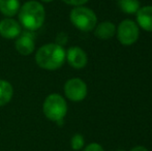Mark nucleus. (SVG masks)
I'll return each instance as SVG.
<instances>
[{
	"label": "nucleus",
	"instance_id": "1",
	"mask_svg": "<svg viewBox=\"0 0 152 151\" xmlns=\"http://www.w3.org/2000/svg\"><path fill=\"white\" fill-rule=\"evenodd\" d=\"M66 52L59 44H48L40 47L35 54V61L39 67L47 71H56L63 65Z\"/></svg>",
	"mask_w": 152,
	"mask_h": 151
},
{
	"label": "nucleus",
	"instance_id": "2",
	"mask_svg": "<svg viewBox=\"0 0 152 151\" xmlns=\"http://www.w3.org/2000/svg\"><path fill=\"white\" fill-rule=\"evenodd\" d=\"M18 14L20 24L30 31L39 29L46 18V12L42 4L34 0H29L23 4Z\"/></svg>",
	"mask_w": 152,
	"mask_h": 151
},
{
	"label": "nucleus",
	"instance_id": "3",
	"mask_svg": "<svg viewBox=\"0 0 152 151\" xmlns=\"http://www.w3.org/2000/svg\"><path fill=\"white\" fill-rule=\"evenodd\" d=\"M44 114L49 120L55 122H61L67 112L66 101L60 94L53 93L47 96L42 105Z\"/></svg>",
	"mask_w": 152,
	"mask_h": 151
},
{
	"label": "nucleus",
	"instance_id": "4",
	"mask_svg": "<svg viewBox=\"0 0 152 151\" xmlns=\"http://www.w3.org/2000/svg\"><path fill=\"white\" fill-rule=\"evenodd\" d=\"M69 17L75 27L85 32L93 30L97 23V18L93 10L84 6H76L70 12Z\"/></svg>",
	"mask_w": 152,
	"mask_h": 151
},
{
	"label": "nucleus",
	"instance_id": "5",
	"mask_svg": "<svg viewBox=\"0 0 152 151\" xmlns=\"http://www.w3.org/2000/svg\"><path fill=\"white\" fill-rule=\"evenodd\" d=\"M117 38L124 46H132L139 38V27L134 21L124 20L116 29Z\"/></svg>",
	"mask_w": 152,
	"mask_h": 151
},
{
	"label": "nucleus",
	"instance_id": "6",
	"mask_svg": "<svg viewBox=\"0 0 152 151\" xmlns=\"http://www.w3.org/2000/svg\"><path fill=\"white\" fill-rule=\"evenodd\" d=\"M64 93L69 101H81L87 95V86L84 81L81 79H70L64 85Z\"/></svg>",
	"mask_w": 152,
	"mask_h": 151
},
{
	"label": "nucleus",
	"instance_id": "7",
	"mask_svg": "<svg viewBox=\"0 0 152 151\" xmlns=\"http://www.w3.org/2000/svg\"><path fill=\"white\" fill-rule=\"evenodd\" d=\"M66 60L74 69H81L87 64V55L84 50L79 47H72L66 52Z\"/></svg>",
	"mask_w": 152,
	"mask_h": 151
},
{
	"label": "nucleus",
	"instance_id": "8",
	"mask_svg": "<svg viewBox=\"0 0 152 151\" xmlns=\"http://www.w3.org/2000/svg\"><path fill=\"white\" fill-rule=\"evenodd\" d=\"M21 34V24L12 18H5L0 21V35L12 39Z\"/></svg>",
	"mask_w": 152,
	"mask_h": 151
},
{
	"label": "nucleus",
	"instance_id": "9",
	"mask_svg": "<svg viewBox=\"0 0 152 151\" xmlns=\"http://www.w3.org/2000/svg\"><path fill=\"white\" fill-rule=\"evenodd\" d=\"M15 46L20 54L30 55L35 48L33 34L30 32H24L23 34H20L17 37Z\"/></svg>",
	"mask_w": 152,
	"mask_h": 151
},
{
	"label": "nucleus",
	"instance_id": "10",
	"mask_svg": "<svg viewBox=\"0 0 152 151\" xmlns=\"http://www.w3.org/2000/svg\"><path fill=\"white\" fill-rule=\"evenodd\" d=\"M137 21L141 28L152 32V6L140 7V9L137 12Z\"/></svg>",
	"mask_w": 152,
	"mask_h": 151
},
{
	"label": "nucleus",
	"instance_id": "11",
	"mask_svg": "<svg viewBox=\"0 0 152 151\" xmlns=\"http://www.w3.org/2000/svg\"><path fill=\"white\" fill-rule=\"evenodd\" d=\"M116 33V27L111 22H102L95 26L94 35L100 39H110Z\"/></svg>",
	"mask_w": 152,
	"mask_h": 151
},
{
	"label": "nucleus",
	"instance_id": "12",
	"mask_svg": "<svg viewBox=\"0 0 152 151\" xmlns=\"http://www.w3.org/2000/svg\"><path fill=\"white\" fill-rule=\"evenodd\" d=\"M20 10L19 0H0V12L7 18L16 16Z\"/></svg>",
	"mask_w": 152,
	"mask_h": 151
},
{
	"label": "nucleus",
	"instance_id": "13",
	"mask_svg": "<svg viewBox=\"0 0 152 151\" xmlns=\"http://www.w3.org/2000/svg\"><path fill=\"white\" fill-rule=\"evenodd\" d=\"M12 94H14V89L12 84L5 80H0V107L10 103Z\"/></svg>",
	"mask_w": 152,
	"mask_h": 151
},
{
	"label": "nucleus",
	"instance_id": "14",
	"mask_svg": "<svg viewBox=\"0 0 152 151\" xmlns=\"http://www.w3.org/2000/svg\"><path fill=\"white\" fill-rule=\"evenodd\" d=\"M117 5L125 14H137L140 9L139 0H117Z\"/></svg>",
	"mask_w": 152,
	"mask_h": 151
},
{
	"label": "nucleus",
	"instance_id": "15",
	"mask_svg": "<svg viewBox=\"0 0 152 151\" xmlns=\"http://www.w3.org/2000/svg\"><path fill=\"white\" fill-rule=\"evenodd\" d=\"M70 146L74 150H80L84 146V138L80 133H76L70 140Z\"/></svg>",
	"mask_w": 152,
	"mask_h": 151
},
{
	"label": "nucleus",
	"instance_id": "16",
	"mask_svg": "<svg viewBox=\"0 0 152 151\" xmlns=\"http://www.w3.org/2000/svg\"><path fill=\"white\" fill-rule=\"evenodd\" d=\"M64 3L68 4V5H74V6H82L83 4H85L86 2H88V0H62Z\"/></svg>",
	"mask_w": 152,
	"mask_h": 151
},
{
	"label": "nucleus",
	"instance_id": "17",
	"mask_svg": "<svg viewBox=\"0 0 152 151\" xmlns=\"http://www.w3.org/2000/svg\"><path fill=\"white\" fill-rule=\"evenodd\" d=\"M84 151H104V148L97 143H91L85 147Z\"/></svg>",
	"mask_w": 152,
	"mask_h": 151
},
{
	"label": "nucleus",
	"instance_id": "18",
	"mask_svg": "<svg viewBox=\"0 0 152 151\" xmlns=\"http://www.w3.org/2000/svg\"><path fill=\"white\" fill-rule=\"evenodd\" d=\"M130 151H148V149L146 147H144V146H136Z\"/></svg>",
	"mask_w": 152,
	"mask_h": 151
},
{
	"label": "nucleus",
	"instance_id": "19",
	"mask_svg": "<svg viewBox=\"0 0 152 151\" xmlns=\"http://www.w3.org/2000/svg\"><path fill=\"white\" fill-rule=\"evenodd\" d=\"M42 1L47 2V3H48V2H51V1H53V0H42Z\"/></svg>",
	"mask_w": 152,
	"mask_h": 151
},
{
	"label": "nucleus",
	"instance_id": "20",
	"mask_svg": "<svg viewBox=\"0 0 152 151\" xmlns=\"http://www.w3.org/2000/svg\"><path fill=\"white\" fill-rule=\"evenodd\" d=\"M117 151H124V150H117Z\"/></svg>",
	"mask_w": 152,
	"mask_h": 151
}]
</instances>
